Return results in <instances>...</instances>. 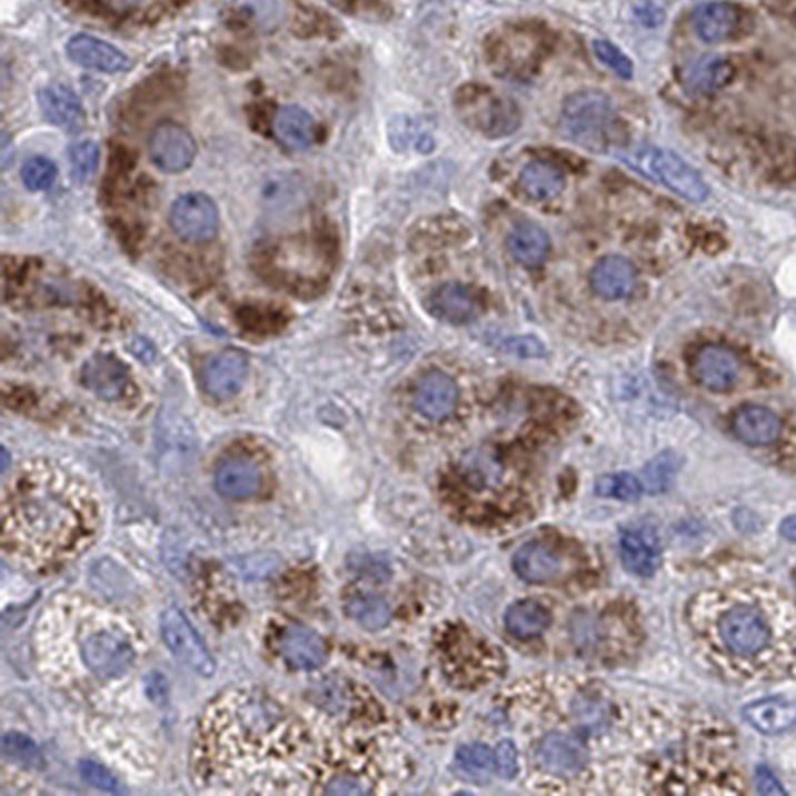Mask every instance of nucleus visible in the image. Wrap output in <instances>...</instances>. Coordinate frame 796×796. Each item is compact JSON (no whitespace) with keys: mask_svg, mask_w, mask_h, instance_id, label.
Instances as JSON below:
<instances>
[{"mask_svg":"<svg viewBox=\"0 0 796 796\" xmlns=\"http://www.w3.org/2000/svg\"><path fill=\"white\" fill-rule=\"evenodd\" d=\"M594 52L599 58V62L606 64L609 70H614L617 77L626 78V80L634 77L631 60L616 44H611L609 40H596L594 42Z\"/></svg>","mask_w":796,"mask_h":796,"instance_id":"39","label":"nucleus"},{"mask_svg":"<svg viewBox=\"0 0 796 796\" xmlns=\"http://www.w3.org/2000/svg\"><path fill=\"white\" fill-rule=\"evenodd\" d=\"M518 181H520L524 193L528 198L538 199V201H550V199L558 198L566 186L561 171L556 170L546 161H530L528 166H524Z\"/></svg>","mask_w":796,"mask_h":796,"instance_id":"30","label":"nucleus"},{"mask_svg":"<svg viewBox=\"0 0 796 796\" xmlns=\"http://www.w3.org/2000/svg\"><path fill=\"white\" fill-rule=\"evenodd\" d=\"M508 249L520 266L538 267L548 259L550 238L540 226L521 221L518 226H514L508 236Z\"/></svg>","mask_w":796,"mask_h":796,"instance_id":"27","label":"nucleus"},{"mask_svg":"<svg viewBox=\"0 0 796 796\" xmlns=\"http://www.w3.org/2000/svg\"><path fill=\"white\" fill-rule=\"evenodd\" d=\"M466 118L468 123H476L478 130L490 132L496 136L513 132L516 128L514 122V106L504 102L500 96L492 94L488 88H480L470 100H466Z\"/></svg>","mask_w":796,"mask_h":796,"instance_id":"18","label":"nucleus"},{"mask_svg":"<svg viewBox=\"0 0 796 796\" xmlns=\"http://www.w3.org/2000/svg\"><path fill=\"white\" fill-rule=\"evenodd\" d=\"M57 180V166L44 156H34L22 166V181L32 191H47Z\"/></svg>","mask_w":796,"mask_h":796,"instance_id":"37","label":"nucleus"},{"mask_svg":"<svg viewBox=\"0 0 796 796\" xmlns=\"http://www.w3.org/2000/svg\"><path fill=\"white\" fill-rule=\"evenodd\" d=\"M637 285V271L626 257L607 256L597 261L591 271V287L599 297L617 301L634 293Z\"/></svg>","mask_w":796,"mask_h":796,"instance_id":"21","label":"nucleus"},{"mask_svg":"<svg viewBox=\"0 0 796 796\" xmlns=\"http://www.w3.org/2000/svg\"><path fill=\"white\" fill-rule=\"evenodd\" d=\"M458 405V387L445 372H428L415 390V407L428 420H445Z\"/></svg>","mask_w":796,"mask_h":796,"instance_id":"16","label":"nucleus"},{"mask_svg":"<svg viewBox=\"0 0 796 796\" xmlns=\"http://www.w3.org/2000/svg\"><path fill=\"white\" fill-rule=\"evenodd\" d=\"M494 758H496V770L500 773V777H516V773H518V749H516L514 740H500L498 747H496V753H494Z\"/></svg>","mask_w":796,"mask_h":796,"instance_id":"42","label":"nucleus"},{"mask_svg":"<svg viewBox=\"0 0 796 796\" xmlns=\"http://www.w3.org/2000/svg\"><path fill=\"white\" fill-rule=\"evenodd\" d=\"M757 788L760 795H785V788L767 767L757 768Z\"/></svg>","mask_w":796,"mask_h":796,"instance_id":"43","label":"nucleus"},{"mask_svg":"<svg viewBox=\"0 0 796 796\" xmlns=\"http://www.w3.org/2000/svg\"><path fill=\"white\" fill-rule=\"evenodd\" d=\"M80 775L90 787L100 788L106 793H120V783L116 780L115 775L98 763H92V760L80 763Z\"/></svg>","mask_w":796,"mask_h":796,"instance_id":"40","label":"nucleus"},{"mask_svg":"<svg viewBox=\"0 0 796 796\" xmlns=\"http://www.w3.org/2000/svg\"><path fill=\"white\" fill-rule=\"evenodd\" d=\"M685 84L691 88L693 92L713 94L720 88L729 84L733 78V67L725 58L705 57L693 62L691 67L685 70Z\"/></svg>","mask_w":796,"mask_h":796,"instance_id":"31","label":"nucleus"},{"mask_svg":"<svg viewBox=\"0 0 796 796\" xmlns=\"http://www.w3.org/2000/svg\"><path fill=\"white\" fill-rule=\"evenodd\" d=\"M675 475L674 458L671 455H661L655 458L651 465L645 470V480L651 492H659L667 488V484L671 482Z\"/></svg>","mask_w":796,"mask_h":796,"instance_id":"41","label":"nucleus"},{"mask_svg":"<svg viewBox=\"0 0 796 796\" xmlns=\"http://www.w3.org/2000/svg\"><path fill=\"white\" fill-rule=\"evenodd\" d=\"M98 160H100V150L94 142H80L72 146L70 150V163H72V173L74 180L84 183L92 180L96 170H98Z\"/></svg>","mask_w":796,"mask_h":796,"instance_id":"38","label":"nucleus"},{"mask_svg":"<svg viewBox=\"0 0 796 796\" xmlns=\"http://www.w3.org/2000/svg\"><path fill=\"white\" fill-rule=\"evenodd\" d=\"M150 158L160 170L168 173H180L193 163L198 146L196 140L183 126L173 122H163L153 128L148 142Z\"/></svg>","mask_w":796,"mask_h":796,"instance_id":"11","label":"nucleus"},{"mask_svg":"<svg viewBox=\"0 0 796 796\" xmlns=\"http://www.w3.org/2000/svg\"><path fill=\"white\" fill-rule=\"evenodd\" d=\"M276 654L293 671H315L327 661V647L309 627L289 624L276 637Z\"/></svg>","mask_w":796,"mask_h":796,"instance_id":"12","label":"nucleus"},{"mask_svg":"<svg viewBox=\"0 0 796 796\" xmlns=\"http://www.w3.org/2000/svg\"><path fill=\"white\" fill-rule=\"evenodd\" d=\"M430 314L440 321L462 325L472 321L480 311V301L470 287L460 283H446L438 287L430 297Z\"/></svg>","mask_w":796,"mask_h":796,"instance_id":"24","label":"nucleus"},{"mask_svg":"<svg viewBox=\"0 0 796 796\" xmlns=\"http://www.w3.org/2000/svg\"><path fill=\"white\" fill-rule=\"evenodd\" d=\"M263 486V472L256 460L233 456L223 460L216 470V488L228 500H249Z\"/></svg>","mask_w":796,"mask_h":796,"instance_id":"14","label":"nucleus"},{"mask_svg":"<svg viewBox=\"0 0 796 796\" xmlns=\"http://www.w3.org/2000/svg\"><path fill=\"white\" fill-rule=\"evenodd\" d=\"M626 161L647 178L664 183L665 188L687 201L699 203L709 198V188L702 176L677 153L657 146H639L634 152L626 153Z\"/></svg>","mask_w":796,"mask_h":796,"instance_id":"7","label":"nucleus"},{"mask_svg":"<svg viewBox=\"0 0 796 796\" xmlns=\"http://www.w3.org/2000/svg\"><path fill=\"white\" fill-rule=\"evenodd\" d=\"M171 229L188 243H208L219 229L218 206L203 193H186L173 201Z\"/></svg>","mask_w":796,"mask_h":796,"instance_id":"10","label":"nucleus"},{"mask_svg":"<svg viewBox=\"0 0 796 796\" xmlns=\"http://www.w3.org/2000/svg\"><path fill=\"white\" fill-rule=\"evenodd\" d=\"M621 559L631 574L649 578L654 576L659 564H661V548L659 538L654 530L641 528V530H627L619 541Z\"/></svg>","mask_w":796,"mask_h":796,"instance_id":"23","label":"nucleus"},{"mask_svg":"<svg viewBox=\"0 0 796 796\" xmlns=\"http://www.w3.org/2000/svg\"><path fill=\"white\" fill-rule=\"evenodd\" d=\"M730 427H733L735 437L749 446L773 445V442H777L780 430H783L780 418L770 408L758 407V405L739 408L733 415Z\"/></svg>","mask_w":796,"mask_h":796,"instance_id":"22","label":"nucleus"},{"mask_svg":"<svg viewBox=\"0 0 796 796\" xmlns=\"http://www.w3.org/2000/svg\"><path fill=\"white\" fill-rule=\"evenodd\" d=\"M2 753L12 763H19L22 767L42 768L44 758L34 740L29 739L22 733H7L2 737Z\"/></svg>","mask_w":796,"mask_h":796,"instance_id":"36","label":"nucleus"},{"mask_svg":"<svg viewBox=\"0 0 796 796\" xmlns=\"http://www.w3.org/2000/svg\"><path fill=\"white\" fill-rule=\"evenodd\" d=\"M273 130L289 150H307L315 140V120L299 106H283L277 110Z\"/></svg>","mask_w":796,"mask_h":796,"instance_id":"28","label":"nucleus"},{"mask_svg":"<svg viewBox=\"0 0 796 796\" xmlns=\"http://www.w3.org/2000/svg\"><path fill=\"white\" fill-rule=\"evenodd\" d=\"M456 768L465 777L486 780L496 768V758H494L492 750L488 749L486 745H466L456 753Z\"/></svg>","mask_w":796,"mask_h":796,"instance_id":"34","label":"nucleus"},{"mask_svg":"<svg viewBox=\"0 0 796 796\" xmlns=\"http://www.w3.org/2000/svg\"><path fill=\"white\" fill-rule=\"evenodd\" d=\"M82 382L96 397L105 400H118L126 395L130 385V375L120 360L112 355H96L82 369Z\"/></svg>","mask_w":796,"mask_h":796,"instance_id":"19","label":"nucleus"},{"mask_svg":"<svg viewBox=\"0 0 796 796\" xmlns=\"http://www.w3.org/2000/svg\"><path fill=\"white\" fill-rule=\"evenodd\" d=\"M506 629L518 639H530V637L540 636L541 631L550 624V614L546 611V607H541L536 601H518L506 611Z\"/></svg>","mask_w":796,"mask_h":796,"instance_id":"32","label":"nucleus"},{"mask_svg":"<svg viewBox=\"0 0 796 796\" xmlns=\"http://www.w3.org/2000/svg\"><path fill=\"white\" fill-rule=\"evenodd\" d=\"M42 115L47 116L48 122L54 123L62 130L74 132L84 122V110L72 90L64 86H48L42 88L39 94Z\"/></svg>","mask_w":796,"mask_h":796,"instance_id":"26","label":"nucleus"},{"mask_svg":"<svg viewBox=\"0 0 796 796\" xmlns=\"http://www.w3.org/2000/svg\"><path fill=\"white\" fill-rule=\"evenodd\" d=\"M780 534L787 538V540L796 541V516H790L787 520L780 524Z\"/></svg>","mask_w":796,"mask_h":796,"instance_id":"44","label":"nucleus"},{"mask_svg":"<svg viewBox=\"0 0 796 796\" xmlns=\"http://www.w3.org/2000/svg\"><path fill=\"white\" fill-rule=\"evenodd\" d=\"M739 27V10L730 2H705L693 12V29L699 39L717 44L729 39Z\"/></svg>","mask_w":796,"mask_h":796,"instance_id":"25","label":"nucleus"},{"mask_svg":"<svg viewBox=\"0 0 796 796\" xmlns=\"http://www.w3.org/2000/svg\"><path fill=\"white\" fill-rule=\"evenodd\" d=\"M161 636L168 645L171 655L180 659L181 664L190 667L193 674L209 677L216 671V661L209 654L208 645L191 626L188 617L181 614L180 609L170 607L161 616Z\"/></svg>","mask_w":796,"mask_h":796,"instance_id":"9","label":"nucleus"},{"mask_svg":"<svg viewBox=\"0 0 796 796\" xmlns=\"http://www.w3.org/2000/svg\"><path fill=\"white\" fill-rule=\"evenodd\" d=\"M448 494L452 503L470 516L484 513L496 524L516 513L524 503L520 480L514 466L492 448L468 450L448 476Z\"/></svg>","mask_w":796,"mask_h":796,"instance_id":"4","label":"nucleus"},{"mask_svg":"<svg viewBox=\"0 0 796 796\" xmlns=\"http://www.w3.org/2000/svg\"><path fill=\"white\" fill-rule=\"evenodd\" d=\"M740 360L735 352L720 347L707 345L695 355L691 362L693 379L713 392H727L740 379Z\"/></svg>","mask_w":796,"mask_h":796,"instance_id":"13","label":"nucleus"},{"mask_svg":"<svg viewBox=\"0 0 796 796\" xmlns=\"http://www.w3.org/2000/svg\"><path fill=\"white\" fill-rule=\"evenodd\" d=\"M105 2L108 7H110V9L128 10L136 7V4H140L142 0H105Z\"/></svg>","mask_w":796,"mask_h":796,"instance_id":"45","label":"nucleus"},{"mask_svg":"<svg viewBox=\"0 0 796 796\" xmlns=\"http://www.w3.org/2000/svg\"><path fill=\"white\" fill-rule=\"evenodd\" d=\"M331 2H339V0H331Z\"/></svg>","mask_w":796,"mask_h":796,"instance_id":"46","label":"nucleus"},{"mask_svg":"<svg viewBox=\"0 0 796 796\" xmlns=\"http://www.w3.org/2000/svg\"><path fill=\"white\" fill-rule=\"evenodd\" d=\"M68 57L72 62H77L78 67L90 68L98 72H122L130 67L128 58L118 48L108 44L105 40L88 37V34H77L68 40Z\"/></svg>","mask_w":796,"mask_h":796,"instance_id":"20","label":"nucleus"},{"mask_svg":"<svg viewBox=\"0 0 796 796\" xmlns=\"http://www.w3.org/2000/svg\"><path fill=\"white\" fill-rule=\"evenodd\" d=\"M743 713H745V719L765 735L785 733L796 723L795 703L783 702V699L750 703Z\"/></svg>","mask_w":796,"mask_h":796,"instance_id":"29","label":"nucleus"},{"mask_svg":"<svg viewBox=\"0 0 796 796\" xmlns=\"http://www.w3.org/2000/svg\"><path fill=\"white\" fill-rule=\"evenodd\" d=\"M514 571L528 584H550L561 576L564 559L544 541H530L514 556Z\"/></svg>","mask_w":796,"mask_h":796,"instance_id":"17","label":"nucleus"},{"mask_svg":"<svg viewBox=\"0 0 796 796\" xmlns=\"http://www.w3.org/2000/svg\"><path fill=\"white\" fill-rule=\"evenodd\" d=\"M561 123L574 142L594 152H607L621 142L616 106L599 90L569 96L561 108Z\"/></svg>","mask_w":796,"mask_h":796,"instance_id":"5","label":"nucleus"},{"mask_svg":"<svg viewBox=\"0 0 796 796\" xmlns=\"http://www.w3.org/2000/svg\"><path fill=\"white\" fill-rule=\"evenodd\" d=\"M597 496L601 498H616L621 503H636L641 498L644 486L636 476L629 472H617V475L599 476L594 486Z\"/></svg>","mask_w":796,"mask_h":796,"instance_id":"35","label":"nucleus"},{"mask_svg":"<svg viewBox=\"0 0 796 796\" xmlns=\"http://www.w3.org/2000/svg\"><path fill=\"white\" fill-rule=\"evenodd\" d=\"M311 739L271 695L233 691L209 707L193 745V770L206 788L231 793H304Z\"/></svg>","mask_w":796,"mask_h":796,"instance_id":"1","label":"nucleus"},{"mask_svg":"<svg viewBox=\"0 0 796 796\" xmlns=\"http://www.w3.org/2000/svg\"><path fill=\"white\" fill-rule=\"evenodd\" d=\"M347 616L369 631H379L382 627L389 626L392 609L387 599L372 594H362L351 597V601L347 604Z\"/></svg>","mask_w":796,"mask_h":796,"instance_id":"33","label":"nucleus"},{"mask_svg":"<svg viewBox=\"0 0 796 796\" xmlns=\"http://www.w3.org/2000/svg\"><path fill=\"white\" fill-rule=\"evenodd\" d=\"M440 661L458 687H480L494 679L500 667V651L468 627L450 626L440 639Z\"/></svg>","mask_w":796,"mask_h":796,"instance_id":"6","label":"nucleus"},{"mask_svg":"<svg viewBox=\"0 0 796 796\" xmlns=\"http://www.w3.org/2000/svg\"><path fill=\"white\" fill-rule=\"evenodd\" d=\"M2 546L19 566L54 569L90 548L100 508L88 484L52 460L22 466L7 484Z\"/></svg>","mask_w":796,"mask_h":796,"instance_id":"3","label":"nucleus"},{"mask_svg":"<svg viewBox=\"0 0 796 796\" xmlns=\"http://www.w3.org/2000/svg\"><path fill=\"white\" fill-rule=\"evenodd\" d=\"M249 362L243 352L223 351L211 357L203 370V385L213 398H231L246 385Z\"/></svg>","mask_w":796,"mask_h":796,"instance_id":"15","label":"nucleus"},{"mask_svg":"<svg viewBox=\"0 0 796 796\" xmlns=\"http://www.w3.org/2000/svg\"><path fill=\"white\" fill-rule=\"evenodd\" d=\"M693 641L705 661L730 679L796 674V626L777 591L730 586L702 591L687 609Z\"/></svg>","mask_w":796,"mask_h":796,"instance_id":"2","label":"nucleus"},{"mask_svg":"<svg viewBox=\"0 0 796 796\" xmlns=\"http://www.w3.org/2000/svg\"><path fill=\"white\" fill-rule=\"evenodd\" d=\"M80 657L92 674L102 679H115L133 665L130 639L112 626L98 627L80 639Z\"/></svg>","mask_w":796,"mask_h":796,"instance_id":"8","label":"nucleus"}]
</instances>
